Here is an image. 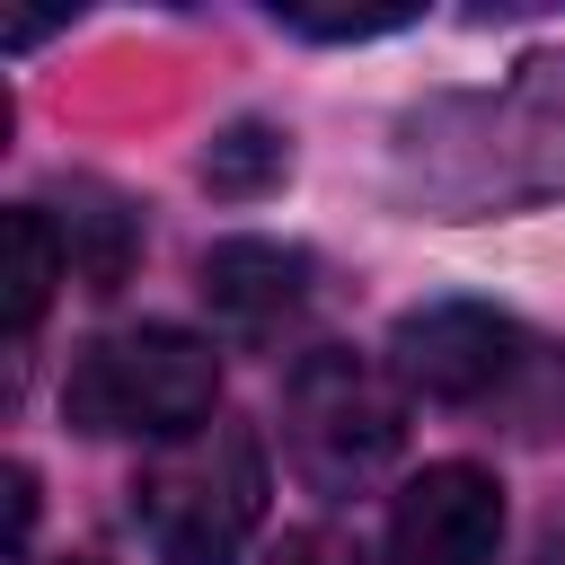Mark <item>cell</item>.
Listing matches in <instances>:
<instances>
[{
  "label": "cell",
  "mask_w": 565,
  "mask_h": 565,
  "mask_svg": "<svg viewBox=\"0 0 565 565\" xmlns=\"http://www.w3.org/2000/svg\"><path fill=\"white\" fill-rule=\"evenodd\" d=\"M388 344H397V380L424 388V397H450V406L486 397V388L512 380V362H521V327H512L503 309H486V300L406 309Z\"/></svg>",
  "instance_id": "cell-5"
},
{
  "label": "cell",
  "mask_w": 565,
  "mask_h": 565,
  "mask_svg": "<svg viewBox=\"0 0 565 565\" xmlns=\"http://www.w3.org/2000/svg\"><path fill=\"white\" fill-rule=\"evenodd\" d=\"M212 406H221V353L185 327H115L62 380V415L79 433L185 441L212 424Z\"/></svg>",
  "instance_id": "cell-2"
},
{
  "label": "cell",
  "mask_w": 565,
  "mask_h": 565,
  "mask_svg": "<svg viewBox=\"0 0 565 565\" xmlns=\"http://www.w3.org/2000/svg\"><path fill=\"white\" fill-rule=\"evenodd\" d=\"M282 433H291V450H300V468L318 486H362V477H380L397 459L406 397H397V380L371 353L318 344L282 380Z\"/></svg>",
  "instance_id": "cell-3"
},
{
  "label": "cell",
  "mask_w": 565,
  "mask_h": 565,
  "mask_svg": "<svg viewBox=\"0 0 565 565\" xmlns=\"http://www.w3.org/2000/svg\"><path fill=\"white\" fill-rule=\"evenodd\" d=\"M203 300L230 327H274L309 300V256L282 247V238H221L203 256Z\"/></svg>",
  "instance_id": "cell-6"
},
{
  "label": "cell",
  "mask_w": 565,
  "mask_h": 565,
  "mask_svg": "<svg viewBox=\"0 0 565 565\" xmlns=\"http://www.w3.org/2000/svg\"><path fill=\"white\" fill-rule=\"evenodd\" d=\"M503 547V486L468 459H433L397 486L380 565H494Z\"/></svg>",
  "instance_id": "cell-4"
},
{
  "label": "cell",
  "mask_w": 565,
  "mask_h": 565,
  "mask_svg": "<svg viewBox=\"0 0 565 565\" xmlns=\"http://www.w3.org/2000/svg\"><path fill=\"white\" fill-rule=\"evenodd\" d=\"M132 521L168 565H230L247 530L265 521V450L247 424L212 415L185 441H159V459L132 477Z\"/></svg>",
  "instance_id": "cell-1"
},
{
  "label": "cell",
  "mask_w": 565,
  "mask_h": 565,
  "mask_svg": "<svg viewBox=\"0 0 565 565\" xmlns=\"http://www.w3.org/2000/svg\"><path fill=\"white\" fill-rule=\"evenodd\" d=\"M62 565H88V556H62Z\"/></svg>",
  "instance_id": "cell-9"
},
{
  "label": "cell",
  "mask_w": 565,
  "mask_h": 565,
  "mask_svg": "<svg viewBox=\"0 0 565 565\" xmlns=\"http://www.w3.org/2000/svg\"><path fill=\"white\" fill-rule=\"evenodd\" d=\"M62 265H71L62 230H53L35 203H9V212H0V335H9V344L35 335V318L53 309Z\"/></svg>",
  "instance_id": "cell-7"
},
{
  "label": "cell",
  "mask_w": 565,
  "mask_h": 565,
  "mask_svg": "<svg viewBox=\"0 0 565 565\" xmlns=\"http://www.w3.org/2000/svg\"><path fill=\"white\" fill-rule=\"evenodd\" d=\"M282 168H291V150L256 115L230 124V132H212V150H203V185L212 194H265V185H282Z\"/></svg>",
  "instance_id": "cell-8"
}]
</instances>
